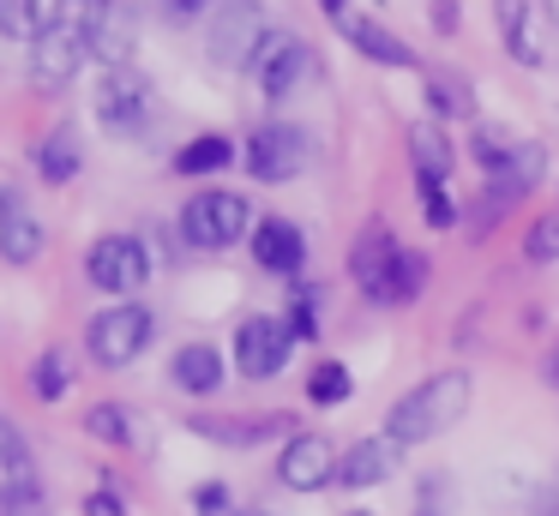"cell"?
Returning a JSON list of instances; mask_svg holds the SVG:
<instances>
[{
    "label": "cell",
    "instance_id": "34",
    "mask_svg": "<svg viewBox=\"0 0 559 516\" xmlns=\"http://www.w3.org/2000/svg\"><path fill=\"white\" fill-rule=\"evenodd\" d=\"M415 192H421L427 228H451V223H457V211H451V199H445V180H421V175H415Z\"/></svg>",
    "mask_w": 559,
    "mask_h": 516
},
{
    "label": "cell",
    "instance_id": "12",
    "mask_svg": "<svg viewBox=\"0 0 559 516\" xmlns=\"http://www.w3.org/2000/svg\"><path fill=\"white\" fill-rule=\"evenodd\" d=\"M397 235L385 223H367L361 235L349 240V276L373 307H385V288H391V271H397Z\"/></svg>",
    "mask_w": 559,
    "mask_h": 516
},
{
    "label": "cell",
    "instance_id": "3",
    "mask_svg": "<svg viewBox=\"0 0 559 516\" xmlns=\"http://www.w3.org/2000/svg\"><path fill=\"white\" fill-rule=\"evenodd\" d=\"M265 36H271V24H265V12H259V0H217L211 31H205V55H211V67L241 72L259 60Z\"/></svg>",
    "mask_w": 559,
    "mask_h": 516
},
{
    "label": "cell",
    "instance_id": "22",
    "mask_svg": "<svg viewBox=\"0 0 559 516\" xmlns=\"http://www.w3.org/2000/svg\"><path fill=\"white\" fill-rule=\"evenodd\" d=\"M409 163L421 180H451V163H457V151H451V139L439 132V120H415L409 127Z\"/></svg>",
    "mask_w": 559,
    "mask_h": 516
},
{
    "label": "cell",
    "instance_id": "33",
    "mask_svg": "<svg viewBox=\"0 0 559 516\" xmlns=\"http://www.w3.org/2000/svg\"><path fill=\"white\" fill-rule=\"evenodd\" d=\"M283 319H289L295 343H313V336H319V295H313V288H295V307L283 312Z\"/></svg>",
    "mask_w": 559,
    "mask_h": 516
},
{
    "label": "cell",
    "instance_id": "30",
    "mask_svg": "<svg viewBox=\"0 0 559 516\" xmlns=\"http://www.w3.org/2000/svg\"><path fill=\"white\" fill-rule=\"evenodd\" d=\"M85 432L97 444H115V451H121V444H133V415H127L121 403H97L85 415Z\"/></svg>",
    "mask_w": 559,
    "mask_h": 516
},
{
    "label": "cell",
    "instance_id": "18",
    "mask_svg": "<svg viewBox=\"0 0 559 516\" xmlns=\"http://www.w3.org/2000/svg\"><path fill=\"white\" fill-rule=\"evenodd\" d=\"M25 492H37V456H31L25 432L0 415V504L25 499Z\"/></svg>",
    "mask_w": 559,
    "mask_h": 516
},
{
    "label": "cell",
    "instance_id": "27",
    "mask_svg": "<svg viewBox=\"0 0 559 516\" xmlns=\"http://www.w3.org/2000/svg\"><path fill=\"white\" fill-rule=\"evenodd\" d=\"M542 168H547V151L542 144H511V156H506V168H493L487 180H499V187H511L523 199V192L542 180Z\"/></svg>",
    "mask_w": 559,
    "mask_h": 516
},
{
    "label": "cell",
    "instance_id": "10",
    "mask_svg": "<svg viewBox=\"0 0 559 516\" xmlns=\"http://www.w3.org/2000/svg\"><path fill=\"white\" fill-rule=\"evenodd\" d=\"M151 84L139 79V72L127 67H109V79L97 84V120L103 132H115V139H139V132L151 127Z\"/></svg>",
    "mask_w": 559,
    "mask_h": 516
},
{
    "label": "cell",
    "instance_id": "16",
    "mask_svg": "<svg viewBox=\"0 0 559 516\" xmlns=\"http://www.w3.org/2000/svg\"><path fill=\"white\" fill-rule=\"evenodd\" d=\"M43 247H49V235H43V223L31 216V204H19L13 192H0V259L31 264V259H43Z\"/></svg>",
    "mask_w": 559,
    "mask_h": 516
},
{
    "label": "cell",
    "instance_id": "19",
    "mask_svg": "<svg viewBox=\"0 0 559 516\" xmlns=\"http://www.w3.org/2000/svg\"><path fill=\"white\" fill-rule=\"evenodd\" d=\"M169 379H175V391H187V396H211V391H223V355L211 343H187V348H175Z\"/></svg>",
    "mask_w": 559,
    "mask_h": 516
},
{
    "label": "cell",
    "instance_id": "2",
    "mask_svg": "<svg viewBox=\"0 0 559 516\" xmlns=\"http://www.w3.org/2000/svg\"><path fill=\"white\" fill-rule=\"evenodd\" d=\"M253 235V204L241 192H223V187H205L181 204V240L199 252H229Z\"/></svg>",
    "mask_w": 559,
    "mask_h": 516
},
{
    "label": "cell",
    "instance_id": "14",
    "mask_svg": "<svg viewBox=\"0 0 559 516\" xmlns=\"http://www.w3.org/2000/svg\"><path fill=\"white\" fill-rule=\"evenodd\" d=\"M253 264L259 271H271V276H301V264H307V240H301V228L289 223V216H265V223H253Z\"/></svg>",
    "mask_w": 559,
    "mask_h": 516
},
{
    "label": "cell",
    "instance_id": "41",
    "mask_svg": "<svg viewBox=\"0 0 559 516\" xmlns=\"http://www.w3.org/2000/svg\"><path fill=\"white\" fill-rule=\"evenodd\" d=\"M530 516H559V504H554V499H542V504H535Z\"/></svg>",
    "mask_w": 559,
    "mask_h": 516
},
{
    "label": "cell",
    "instance_id": "38",
    "mask_svg": "<svg viewBox=\"0 0 559 516\" xmlns=\"http://www.w3.org/2000/svg\"><path fill=\"white\" fill-rule=\"evenodd\" d=\"M193 504L199 511H217V504H229V487H223V480H205V487L193 492Z\"/></svg>",
    "mask_w": 559,
    "mask_h": 516
},
{
    "label": "cell",
    "instance_id": "21",
    "mask_svg": "<svg viewBox=\"0 0 559 516\" xmlns=\"http://www.w3.org/2000/svg\"><path fill=\"white\" fill-rule=\"evenodd\" d=\"M31 163H37V175L49 180V187H67V180H79V168H85V151H79V132L73 127H55L49 139L31 151Z\"/></svg>",
    "mask_w": 559,
    "mask_h": 516
},
{
    "label": "cell",
    "instance_id": "23",
    "mask_svg": "<svg viewBox=\"0 0 559 516\" xmlns=\"http://www.w3.org/2000/svg\"><path fill=\"white\" fill-rule=\"evenodd\" d=\"M229 163H235V144L223 139V132H199V139H187L181 151H175V175H187V180L223 175Z\"/></svg>",
    "mask_w": 559,
    "mask_h": 516
},
{
    "label": "cell",
    "instance_id": "11",
    "mask_svg": "<svg viewBox=\"0 0 559 516\" xmlns=\"http://www.w3.org/2000/svg\"><path fill=\"white\" fill-rule=\"evenodd\" d=\"M337 444L325 439V432H289L283 439V451H277V480L289 492H319V487H331L337 480Z\"/></svg>",
    "mask_w": 559,
    "mask_h": 516
},
{
    "label": "cell",
    "instance_id": "45",
    "mask_svg": "<svg viewBox=\"0 0 559 516\" xmlns=\"http://www.w3.org/2000/svg\"><path fill=\"white\" fill-rule=\"evenodd\" d=\"M61 7H97V0H61Z\"/></svg>",
    "mask_w": 559,
    "mask_h": 516
},
{
    "label": "cell",
    "instance_id": "13",
    "mask_svg": "<svg viewBox=\"0 0 559 516\" xmlns=\"http://www.w3.org/2000/svg\"><path fill=\"white\" fill-rule=\"evenodd\" d=\"M85 43H91V60H109V67L133 60V48H139L133 12H127L121 0H97V7H91V19H85Z\"/></svg>",
    "mask_w": 559,
    "mask_h": 516
},
{
    "label": "cell",
    "instance_id": "36",
    "mask_svg": "<svg viewBox=\"0 0 559 516\" xmlns=\"http://www.w3.org/2000/svg\"><path fill=\"white\" fill-rule=\"evenodd\" d=\"M0 516H49V499H43V492H25V499L0 504Z\"/></svg>",
    "mask_w": 559,
    "mask_h": 516
},
{
    "label": "cell",
    "instance_id": "20",
    "mask_svg": "<svg viewBox=\"0 0 559 516\" xmlns=\"http://www.w3.org/2000/svg\"><path fill=\"white\" fill-rule=\"evenodd\" d=\"M343 36H349V48H355V55H367L373 67H415V48L403 43L397 31L373 24V19H343Z\"/></svg>",
    "mask_w": 559,
    "mask_h": 516
},
{
    "label": "cell",
    "instance_id": "26",
    "mask_svg": "<svg viewBox=\"0 0 559 516\" xmlns=\"http://www.w3.org/2000/svg\"><path fill=\"white\" fill-rule=\"evenodd\" d=\"M427 103H433V115L445 120H469L475 115V91L463 72H427Z\"/></svg>",
    "mask_w": 559,
    "mask_h": 516
},
{
    "label": "cell",
    "instance_id": "29",
    "mask_svg": "<svg viewBox=\"0 0 559 516\" xmlns=\"http://www.w3.org/2000/svg\"><path fill=\"white\" fill-rule=\"evenodd\" d=\"M307 403H319V408L349 403V367H343V360H319V367L307 372Z\"/></svg>",
    "mask_w": 559,
    "mask_h": 516
},
{
    "label": "cell",
    "instance_id": "4",
    "mask_svg": "<svg viewBox=\"0 0 559 516\" xmlns=\"http://www.w3.org/2000/svg\"><path fill=\"white\" fill-rule=\"evenodd\" d=\"M151 336H157V319H151V307H139V300H115L109 312H97L85 331V348L97 367H127V360H139L151 348Z\"/></svg>",
    "mask_w": 559,
    "mask_h": 516
},
{
    "label": "cell",
    "instance_id": "1",
    "mask_svg": "<svg viewBox=\"0 0 559 516\" xmlns=\"http://www.w3.org/2000/svg\"><path fill=\"white\" fill-rule=\"evenodd\" d=\"M469 396H475V379L463 367L433 372V379H421L409 396H397V403H391L385 432L403 444V451H409V444H433V439H445V432L469 415Z\"/></svg>",
    "mask_w": 559,
    "mask_h": 516
},
{
    "label": "cell",
    "instance_id": "28",
    "mask_svg": "<svg viewBox=\"0 0 559 516\" xmlns=\"http://www.w3.org/2000/svg\"><path fill=\"white\" fill-rule=\"evenodd\" d=\"M427 271H433V264H427V252L403 247L397 252V271H391V288H385V307H409V300L427 288Z\"/></svg>",
    "mask_w": 559,
    "mask_h": 516
},
{
    "label": "cell",
    "instance_id": "37",
    "mask_svg": "<svg viewBox=\"0 0 559 516\" xmlns=\"http://www.w3.org/2000/svg\"><path fill=\"white\" fill-rule=\"evenodd\" d=\"M205 7H211V0H157V12H163V19H175V24L193 19V12H205Z\"/></svg>",
    "mask_w": 559,
    "mask_h": 516
},
{
    "label": "cell",
    "instance_id": "9",
    "mask_svg": "<svg viewBox=\"0 0 559 516\" xmlns=\"http://www.w3.org/2000/svg\"><path fill=\"white\" fill-rule=\"evenodd\" d=\"M289 355H295V331H289V319H241V331H235V372L241 379H277L283 367H289Z\"/></svg>",
    "mask_w": 559,
    "mask_h": 516
},
{
    "label": "cell",
    "instance_id": "44",
    "mask_svg": "<svg viewBox=\"0 0 559 516\" xmlns=\"http://www.w3.org/2000/svg\"><path fill=\"white\" fill-rule=\"evenodd\" d=\"M547 19H554V24H559V0H547Z\"/></svg>",
    "mask_w": 559,
    "mask_h": 516
},
{
    "label": "cell",
    "instance_id": "17",
    "mask_svg": "<svg viewBox=\"0 0 559 516\" xmlns=\"http://www.w3.org/2000/svg\"><path fill=\"white\" fill-rule=\"evenodd\" d=\"M187 427L199 432V439H211V444H265V439H277V432H289V415H235V420H223V415H193Z\"/></svg>",
    "mask_w": 559,
    "mask_h": 516
},
{
    "label": "cell",
    "instance_id": "32",
    "mask_svg": "<svg viewBox=\"0 0 559 516\" xmlns=\"http://www.w3.org/2000/svg\"><path fill=\"white\" fill-rule=\"evenodd\" d=\"M469 151H475V163H481L487 175H493V168H506V156H511V132H499V127H475Z\"/></svg>",
    "mask_w": 559,
    "mask_h": 516
},
{
    "label": "cell",
    "instance_id": "5",
    "mask_svg": "<svg viewBox=\"0 0 559 516\" xmlns=\"http://www.w3.org/2000/svg\"><path fill=\"white\" fill-rule=\"evenodd\" d=\"M85 283L103 288L115 300H133L139 288L151 283V252L139 235H103L97 247L85 252Z\"/></svg>",
    "mask_w": 559,
    "mask_h": 516
},
{
    "label": "cell",
    "instance_id": "31",
    "mask_svg": "<svg viewBox=\"0 0 559 516\" xmlns=\"http://www.w3.org/2000/svg\"><path fill=\"white\" fill-rule=\"evenodd\" d=\"M523 259L530 264H554L559 259V211L530 223V235H523Z\"/></svg>",
    "mask_w": 559,
    "mask_h": 516
},
{
    "label": "cell",
    "instance_id": "39",
    "mask_svg": "<svg viewBox=\"0 0 559 516\" xmlns=\"http://www.w3.org/2000/svg\"><path fill=\"white\" fill-rule=\"evenodd\" d=\"M542 379H547V384H554V391H559V343L547 348V360H542Z\"/></svg>",
    "mask_w": 559,
    "mask_h": 516
},
{
    "label": "cell",
    "instance_id": "24",
    "mask_svg": "<svg viewBox=\"0 0 559 516\" xmlns=\"http://www.w3.org/2000/svg\"><path fill=\"white\" fill-rule=\"evenodd\" d=\"M55 19H61V0H0V36H19V43H37Z\"/></svg>",
    "mask_w": 559,
    "mask_h": 516
},
{
    "label": "cell",
    "instance_id": "7",
    "mask_svg": "<svg viewBox=\"0 0 559 516\" xmlns=\"http://www.w3.org/2000/svg\"><path fill=\"white\" fill-rule=\"evenodd\" d=\"M247 175L265 180V187H283V180H295L307 168V156H313V139H307L301 127H289V120H271V127H259L253 139H247Z\"/></svg>",
    "mask_w": 559,
    "mask_h": 516
},
{
    "label": "cell",
    "instance_id": "35",
    "mask_svg": "<svg viewBox=\"0 0 559 516\" xmlns=\"http://www.w3.org/2000/svg\"><path fill=\"white\" fill-rule=\"evenodd\" d=\"M85 516H127V499H121L115 487H97V492L85 499Z\"/></svg>",
    "mask_w": 559,
    "mask_h": 516
},
{
    "label": "cell",
    "instance_id": "6",
    "mask_svg": "<svg viewBox=\"0 0 559 516\" xmlns=\"http://www.w3.org/2000/svg\"><path fill=\"white\" fill-rule=\"evenodd\" d=\"M85 60H91L85 24H79V19H55L49 31L31 43V79H37L43 91H67V84H79Z\"/></svg>",
    "mask_w": 559,
    "mask_h": 516
},
{
    "label": "cell",
    "instance_id": "40",
    "mask_svg": "<svg viewBox=\"0 0 559 516\" xmlns=\"http://www.w3.org/2000/svg\"><path fill=\"white\" fill-rule=\"evenodd\" d=\"M433 24H439V31H451V24H457V7H451V0H439V7H433Z\"/></svg>",
    "mask_w": 559,
    "mask_h": 516
},
{
    "label": "cell",
    "instance_id": "8",
    "mask_svg": "<svg viewBox=\"0 0 559 516\" xmlns=\"http://www.w3.org/2000/svg\"><path fill=\"white\" fill-rule=\"evenodd\" d=\"M313 72H319V55L301 43V36H289V31H271L265 48H259V60H253V84L265 91V103L295 96Z\"/></svg>",
    "mask_w": 559,
    "mask_h": 516
},
{
    "label": "cell",
    "instance_id": "25",
    "mask_svg": "<svg viewBox=\"0 0 559 516\" xmlns=\"http://www.w3.org/2000/svg\"><path fill=\"white\" fill-rule=\"evenodd\" d=\"M67 384H73V355H67V348H43V355L31 360V396H37V403H61Z\"/></svg>",
    "mask_w": 559,
    "mask_h": 516
},
{
    "label": "cell",
    "instance_id": "42",
    "mask_svg": "<svg viewBox=\"0 0 559 516\" xmlns=\"http://www.w3.org/2000/svg\"><path fill=\"white\" fill-rule=\"evenodd\" d=\"M199 516H241L235 504H217V511H199Z\"/></svg>",
    "mask_w": 559,
    "mask_h": 516
},
{
    "label": "cell",
    "instance_id": "15",
    "mask_svg": "<svg viewBox=\"0 0 559 516\" xmlns=\"http://www.w3.org/2000/svg\"><path fill=\"white\" fill-rule=\"evenodd\" d=\"M397 463H403V444L391 439V432H379V439H361L355 451H343V463H337V487H355V492L385 487V480L397 475Z\"/></svg>",
    "mask_w": 559,
    "mask_h": 516
},
{
    "label": "cell",
    "instance_id": "46",
    "mask_svg": "<svg viewBox=\"0 0 559 516\" xmlns=\"http://www.w3.org/2000/svg\"><path fill=\"white\" fill-rule=\"evenodd\" d=\"M349 516H367V511H349Z\"/></svg>",
    "mask_w": 559,
    "mask_h": 516
},
{
    "label": "cell",
    "instance_id": "43",
    "mask_svg": "<svg viewBox=\"0 0 559 516\" xmlns=\"http://www.w3.org/2000/svg\"><path fill=\"white\" fill-rule=\"evenodd\" d=\"M319 7H325V12H337V19H343V7H349V0H319Z\"/></svg>",
    "mask_w": 559,
    "mask_h": 516
}]
</instances>
